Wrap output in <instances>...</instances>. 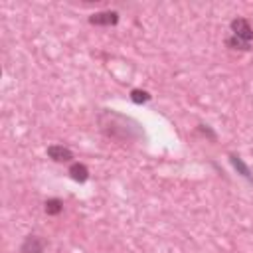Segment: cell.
<instances>
[{
	"instance_id": "ba28073f",
	"label": "cell",
	"mask_w": 253,
	"mask_h": 253,
	"mask_svg": "<svg viewBox=\"0 0 253 253\" xmlns=\"http://www.w3.org/2000/svg\"><path fill=\"white\" fill-rule=\"evenodd\" d=\"M225 45H227V47H231V49H241V51H247V49H251V43L239 42V40H237V38H233V36H229V38L225 40Z\"/></svg>"
},
{
	"instance_id": "3957f363",
	"label": "cell",
	"mask_w": 253,
	"mask_h": 253,
	"mask_svg": "<svg viewBox=\"0 0 253 253\" xmlns=\"http://www.w3.org/2000/svg\"><path fill=\"white\" fill-rule=\"evenodd\" d=\"M119 22V12L115 10H103L89 16V24L93 26H115Z\"/></svg>"
},
{
	"instance_id": "52a82bcc",
	"label": "cell",
	"mask_w": 253,
	"mask_h": 253,
	"mask_svg": "<svg viewBox=\"0 0 253 253\" xmlns=\"http://www.w3.org/2000/svg\"><path fill=\"white\" fill-rule=\"evenodd\" d=\"M130 101L136 103V105H142V103L150 101V93L144 91V89H132L130 91Z\"/></svg>"
},
{
	"instance_id": "8992f818",
	"label": "cell",
	"mask_w": 253,
	"mask_h": 253,
	"mask_svg": "<svg viewBox=\"0 0 253 253\" xmlns=\"http://www.w3.org/2000/svg\"><path fill=\"white\" fill-rule=\"evenodd\" d=\"M43 211H45L47 215H57V213L63 211V202H61L59 198H49V200H45V204H43Z\"/></svg>"
},
{
	"instance_id": "277c9868",
	"label": "cell",
	"mask_w": 253,
	"mask_h": 253,
	"mask_svg": "<svg viewBox=\"0 0 253 253\" xmlns=\"http://www.w3.org/2000/svg\"><path fill=\"white\" fill-rule=\"evenodd\" d=\"M45 152L53 162H71L73 160V152L63 144H49Z\"/></svg>"
},
{
	"instance_id": "9c48e42d",
	"label": "cell",
	"mask_w": 253,
	"mask_h": 253,
	"mask_svg": "<svg viewBox=\"0 0 253 253\" xmlns=\"http://www.w3.org/2000/svg\"><path fill=\"white\" fill-rule=\"evenodd\" d=\"M231 164H233V166H235V168H237V170H239V172H241V174H243V176H245L247 180H253V176H251L249 168H247V166H245V164L241 162V158H239V156L231 154Z\"/></svg>"
},
{
	"instance_id": "5b68a950",
	"label": "cell",
	"mask_w": 253,
	"mask_h": 253,
	"mask_svg": "<svg viewBox=\"0 0 253 253\" xmlns=\"http://www.w3.org/2000/svg\"><path fill=\"white\" fill-rule=\"evenodd\" d=\"M67 172H69L71 180H75V182H87V178H89V168L81 162H73Z\"/></svg>"
},
{
	"instance_id": "6da1fadb",
	"label": "cell",
	"mask_w": 253,
	"mask_h": 253,
	"mask_svg": "<svg viewBox=\"0 0 253 253\" xmlns=\"http://www.w3.org/2000/svg\"><path fill=\"white\" fill-rule=\"evenodd\" d=\"M229 30H231V36L237 38L239 42H245V43L253 42V28L247 18H233L229 24Z\"/></svg>"
},
{
	"instance_id": "7a4b0ae2",
	"label": "cell",
	"mask_w": 253,
	"mask_h": 253,
	"mask_svg": "<svg viewBox=\"0 0 253 253\" xmlns=\"http://www.w3.org/2000/svg\"><path fill=\"white\" fill-rule=\"evenodd\" d=\"M45 247H47V241H45L42 235L32 233V235H28V237L22 241L20 253H43Z\"/></svg>"
}]
</instances>
